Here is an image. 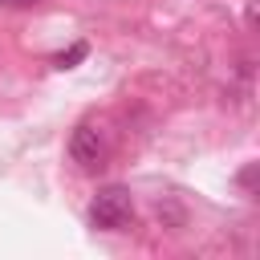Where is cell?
Returning a JSON list of instances; mask_svg holds the SVG:
<instances>
[{
  "instance_id": "3957f363",
  "label": "cell",
  "mask_w": 260,
  "mask_h": 260,
  "mask_svg": "<svg viewBox=\"0 0 260 260\" xmlns=\"http://www.w3.org/2000/svg\"><path fill=\"white\" fill-rule=\"evenodd\" d=\"M85 53H89V45H85V41H77L69 53H61V57H57V69H73V65H77Z\"/></svg>"
},
{
  "instance_id": "7a4b0ae2",
  "label": "cell",
  "mask_w": 260,
  "mask_h": 260,
  "mask_svg": "<svg viewBox=\"0 0 260 260\" xmlns=\"http://www.w3.org/2000/svg\"><path fill=\"white\" fill-rule=\"evenodd\" d=\"M69 154H73V162H81V167H98V158H102V134H98V126L81 122V126L69 134Z\"/></svg>"
},
{
  "instance_id": "6da1fadb",
  "label": "cell",
  "mask_w": 260,
  "mask_h": 260,
  "mask_svg": "<svg viewBox=\"0 0 260 260\" xmlns=\"http://www.w3.org/2000/svg\"><path fill=\"white\" fill-rule=\"evenodd\" d=\"M134 215V199L126 187H102L93 195V207H89V219L93 228H106V232H118L122 223H130Z\"/></svg>"
},
{
  "instance_id": "277c9868",
  "label": "cell",
  "mask_w": 260,
  "mask_h": 260,
  "mask_svg": "<svg viewBox=\"0 0 260 260\" xmlns=\"http://www.w3.org/2000/svg\"><path fill=\"white\" fill-rule=\"evenodd\" d=\"M20 4H28V0H20Z\"/></svg>"
}]
</instances>
